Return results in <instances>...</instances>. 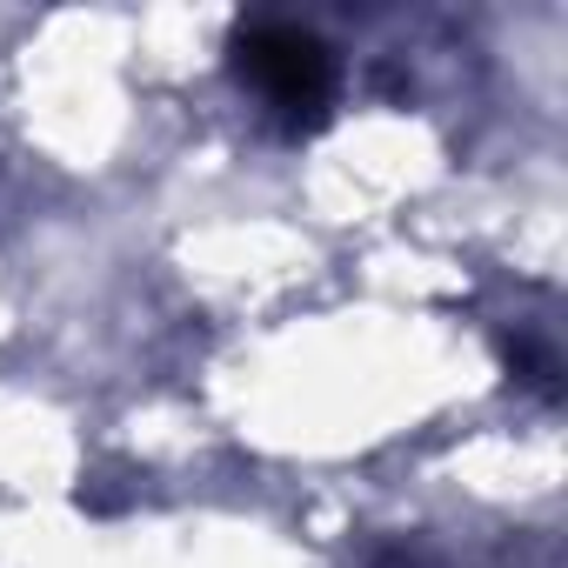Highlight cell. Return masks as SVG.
<instances>
[{"label": "cell", "instance_id": "1", "mask_svg": "<svg viewBox=\"0 0 568 568\" xmlns=\"http://www.w3.org/2000/svg\"><path fill=\"white\" fill-rule=\"evenodd\" d=\"M234 74L241 88L281 121V128H315L335 101V54L288 21H254L234 34Z\"/></svg>", "mask_w": 568, "mask_h": 568}]
</instances>
